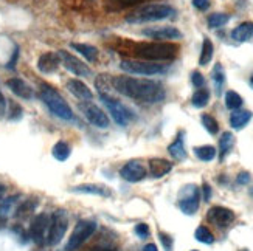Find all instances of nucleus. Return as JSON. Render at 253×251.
I'll return each instance as SVG.
<instances>
[{
    "label": "nucleus",
    "mask_w": 253,
    "mask_h": 251,
    "mask_svg": "<svg viewBox=\"0 0 253 251\" xmlns=\"http://www.w3.org/2000/svg\"><path fill=\"white\" fill-rule=\"evenodd\" d=\"M114 89L124 96L136 99L138 103L156 104L162 103L166 93L158 82L149 79H140L132 76H112Z\"/></svg>",
    "instance_id": "1"
},
{
    "label": "nucleus",
    "mask_w": 253,
    "mask_h": 251,
    "mask_svg": "<svg viewBox=\"0 0 253 251\" xmlns=\"http://www.w3.org/2000/svg\"><path fill=\"white\" fill-rule=\"evenodd\" d=\"M132 53L145 61H171L179 53V45L171 42H140Z\"/></svg>",
    "instance_id": "2"
},
{
    "label": "nucleus",
    "mask_w": 253,
    "mask_h": 251,
    "mask_svg": "<svg viewBox=\"0 0 253 251\" xmlns=\"http://www.w3.org/2000/svg\"><path fill=\"white\" fill-rule=\"evenodd\" d=\"M175 14V10L170 5L165 3H151L138 8L126 16V22L129 23H146V22H156L171 18Z\"/></svg>",
    "instance_id": "3"
},
{
    "label": "nucleus",
    "mask_w": 253,
    "mask_h": 251,
    "mask_svg": "<svg viewBox=\"0 0 253 251\" xmlns=\"http://www.w3.org/2000/svg\"><path fill=\"white\" fill-rule=\"evenodd\" d=\"M40 99L50 108V112H52L55 116H58V118L65 120V121L73 120V112H72L70 106L67 104L65 99L59 95L53 87L44 84V86L40 87Z\"/></svg>",
    "instance_id": "4"
},
{
    "label": "nucleus",
    "mask_w": 253,
    "mask_h": 251,
    "mask_svg": "<svg viewBox=\"0 0 253 251\" xmlns=\"http://www.w3.org/2000/svg\"><path fill=\"white\" fill-rule=\"evenodd\" d=\"M67 228H69V214H67L65 209H56L52 215V219H50L47 244L58 245L59 242L62 240Z\"/></svg>",
    "instance_id": "5"
},
{
    "label": "nucleus",
    "mask_w": 253,
    "mask_h": 251,
    "mask_svg": "<svg viewBox=\"0 0 253 251\" xmlns=\"http://www.w3.org/2000/svg\"><path fill=\"white\" fill-rule=\"evenodd\" d=\"M97 230V223L92 222V220H79L77 223V227H75L72 236L67 242V247H65V251H75L78 250L84 242H86L92 234L95 233Z\"/></svg>",
    "instance_id": "6"
},
{
    "label": "nucleus",
    "mask_w": 253,
    "mask_h": 251,
    "mask_svg": "<svg viewBox=\"0 0 253 251\" xmlns=\"http://www.w3.org/2000/svg\"><path fill=\"white\" fill-rule=\"evenodd\" d=\"M99 96H101V99H103L104 106L107 107V110L111 112V115H112V118L115 120V123L118 126H121V127H126V126H128V123L134 118V115L131 113L129 108L126 107V106H123L120 101H118V99L112 98L111 95L103 93V95H99Z\"/></svg>",
    "instance_id": "7"
},
{
    "label": "nucleus",
    "mask_w": 253,
    "mask_h": 251,
    "mask_svg": "<svg viewBox=\"0 0 253 251\" xmlns=\"http://www.w3.org/2000/svg\"><path fill=\"white\" fill-rule=\"evenodd\" d=\"M120 67L128 73L132 74H145V76H151V74H160L166 72V67L162 64H154L149 61H121Z\"/></svg>",
    "instance_id": "8"
},
{
    "label": "nucleus",
    "mask_w": 253,
    "mask_h": 251,
    "mask_svg": "<svg viewBox=\"0 0 253 251\" xmlns=\"http://www.w3.org/2000/svg\"><path fill=\"white\" fill-rule=\"evenodd\" d=\"M199 200H200L199 188L195 185H188L179 194V208L182 209V213L193 215L199 209Z\"/></svg>",
    "instance_id": "9"
},
{
    "label": "nucleus",
    "mask_w": 253,
    "mask_h": 251,
    "mask_svg": "<svg viewBox=\"0 0 253 251\" xmlns=\"http://www.w3.org/2000/svg\"><path fill=\"white\" fill-rule=\"evenodd\" d=\"M79 110L82 112V115L86 116V120L95 126L98 129H106L109 127V118L107 115L101 110L98 106H95L94 103L90 101H84L82 104H79Z\"/></svg>",
    "instance_id": "10"
},
{
    "label": "nucleus",
    "mask_w": 253,
    "mask_h": 251,
    "mask_svg": "<svg viewBox=\"0 0 253 251\" xmlns=\"http://www.w3.org/2000/svg\"><path fill=\"white\" fill-rule=\"evenodd\" d=\"M50 228V217L47 214H38L31 222L30 227V237L36 245H44L47 242Z\"/></svg>",
    "instance_id": "11"
},
{
    "label": "nucleus",
    "mask_w": 253,
    "mask_h": 251,
    "mask_svg": "<svg viewBox=\"0 0 253 251\" xmlns=\"http://www.w3.org/2000/svg\"><path fill=\"white\" fill-rule=\"evenodd\" d=\"M58 54H59V59H61V64H64L65 69L72 72L73 74H77V76H90L92 74L89 67L86 64H82V61H79L78 57H75L69 52L59 50Z\"/></svg>",
    "instance_id": "12"
},
{
    "label": "nucleus",
    "mask_w": 253,
    "mask_h": 251,
    "mask_svg": "<svg viewBox=\"0 0 253 251\" xmlns=\"http://www.w3.org/2000/svg\"><path fill=\"white\" fill-rule=\"evenodd\" d=\"M207 219L210 223L216 225L217 228H227L230 227L234 220V213L229 208L224 206H213L207 214Z\"/></svg>",
    "instance_id": "13"
},
{
    "label": "nucleus",
    "mask_w": 253,
    "mask_h": 251,
    "mask_svg": "<svg viewBox=\"0 0 253 251\" xmlns=\"http://www.w3.org/2000/svg\"><path fill=\"white\" fill-rule=\"evenodd\" d=\"M120 175H121V179L126 181L137 183V181H141L146 177V167L143 166L138 160H132V161H128L121 167Z\"/></svg>",
    "instance_id": "14"
},
{
    "label": "nucleus",
    "mask_w": 253,
    "mask_h": 251,
    "mask_svg": "<svg viewBox=\"0 0 253 251\" xmlns=\"http://www.w3.org/2000/svg\"><path fill=\"white\" fill-rule=\"evenodd\" d=\"M143 35L151 39H160V40H171V39H180L182 33L174 27H156V28H146L143 30Z\"/></svg>",
    "instance_id": "15"
},
{
    "label": "nucleus",
    "mask_w": 253,
    "mask_h": 251,
    "mask_svg": "<svg viewBox=\"0 0 253 251\" xmlns=\"http://www.w3.org/2000/svg\"><path fill=\"white\" fill-rule=\"evenodd\" d=\"M6 86L10 89L16 96H19L22 99H31L35 96V91L28 86L27 82L22 81L20 78H11L6 81Z\"/></svg>",
    "instance_id": "16"
},
{
    "label": "nucleus",
    "mask_w": 253,
    "mask_h": 251,
    "mask_svg": "<svg viewBox=\"0 0 253 251\" xmlns=\"http://www.w3.org/2000/svg\"><path fill=\"white\" fill-rule=\"evenodd\" d=\"M59 64H61V59H59L58 53H44L38 61V69L42 73L50 74L58 70Z\"/></svg>",
    "instance_id": "17"
},
{
    "label": "nucleus",
    "mask_w": 253,
    "mask_h": 251,
    "mask_svg": "<svg viewBox=\"0 0 253 251\" xmlns=\"http://www.w3.org/2000/svg\"><path fill=\"white\" fill-rule=\"evenodd\" d=\"M67 89L70 90L72 95H75L78 99H81V101H90V99H94L92 90L79 79H70L67 82Z\"/></svg>",
    "instance_id": "18"
},
{
    "label": "nucleus",
    "mask_w": 253,
    "mask_h": 251,
    "mask_svg": "<svg viewBox=\"0 0 253 251\" xmlns=\"http://www.w3.org/2000/svg\"><path fill=\"white\" fill-rule=\"evenodd\" d=\"M171 169H173V163L163 160V158H153V160H149V172L154 179H162Z\"/></svg>",
    "instance_id": "19"
},
{
    "label": "nucleus",
    "mask_w": 253,
    "mask_h": 251,
    "mask_svg": "<svg viewBox=\"0 0 253 251\" xmlns=\"http://www.w3.org/2000/svg\"><path fill=\"white\" fill-rule=\"evenodd\" d=\"M72 192L77 194H90V196H99V197H109L111 191L101 185H79L72 188Z\"/></svg>",
    "instance_id": "20"
},
{
    "label": "nucleus",
    "mask_w": 253,
    "mask_h": 251,
    "mask_svg": "<svg viewBox=\"0 0 253 251\" xmlns=\"http://www.w3.org/2000/svg\"><path fill=\"white\" fill-rule=\"evenodd\" d=\"M252 36H253V23L252 22H244L232 31V37L236 42H246Z\"/></svg>",
    "instance_id": "21"
},
{
    "label": "nucleus",
    "mask_w": 253,
    "mask_h": 251,
    "mask_svg": "<svg viewBox=\"0 0 253 251\" xmlns=\"http://www.w3.org/2000/svg\"><path fill=\"white\" fill-rule=\"evenodd\" d=\"M168 152H170V155L174 160H185V158H187V150H185V144H183V132H180L174 143L170 144Z\"/></svg>",
    "instance_id": "22"
},
{
    "label": "nucleus",
    "mask_w": 253,
    "mask_h": 251,
    "mask_svg": "<svg viewBox=\"0 0 253 251\" xmlns=\"http://www.w3.org/2000/svg\"><path fill=\"white\" fill-rule=\"evenodd\" d=\"M252 120V112L250 110H234L230 115V126L233 129L239 130Z\"/></svg>",
    "instance_id": "23"
},
{
    "label": "nucleus",
    "mask_w": 253,
    "mask_h": 251,
    "mask_svg": "<svg viewBox=\"0 0 253 251\" xmlns=\"http://www.w3.org/2000/svg\"><path fill=\"white\" fill-rule=\"evenodd\" d=\"M212 79L214 84V90H216V95L219 96L222 93V87H224V82H225V72H224V67L221 64H216L213 73H212Z\"/></svg>",
    "instance_id": "24"
},
{
    "label": "nucleus",
    "mask_w": 253,
    "mask_h": 251,
    "mask_svg": "<svg viewBox=\"0 0 253 251\" xmlns=\"http://www.w3.org/2000/svg\"><path fill=\"white\" fill-rule=\"evenodd\" d=\"M72 47L77 50L78 53H81L89 62H94L97 61V57H98V50L94 47V45H89V44H72Z\"/></svg>",
    "instance_id": "25"
},
{
    "label": "nucleus",
    "mask_w": 253,
    "mask_h": 251,
    "mask_svg": "<svg viewBox=\"0 0 253 251\" xmlns=\"http://www.w3.org/2000/svg\"><path fill=\"white\" fill-rule=\"evenodd\" d=\"M70 146L65 143V141H58V143L53 146V150H52V154L53 157L56 158L58 161H65L67 158L70 157Z\"/></svg>",
    "instance_id": "26"
},
{
    "label": "nucleus",
    "mask_w": 253,
    "mask_h": 251,
    "mask_svg": "<svg viewBox=\"0 0 253 251\" xmlns=\"http://www.w3.org/2000/svg\"><path fill=\"white\" fill-rule=\"evenodd\" d=\"M234 144V137L232 132H224L221 140H219V150H221V158H224L227 154L230 152Z\"/></svg>",
    "instance_id": "27"
},
{
    "label": "nucleus",
    "mask_w": 253,
    "mask_h": 251,
    "mask_svg": "<svg viewBox=\"0 0 253 251\" xmlns=\"http://www.w3.org/2000/svg\"><path fill=\"white\" fill-rule=\"evenodd\" d=\"M208 101H210V91H208V89H197V91L195 95H193V98H191V103H193V106L195 107H197V108H202V107H205L207 104H208Z\"/></svg>",
    "instance_id": "28"
},
{
    "label": "nucleus",
    "mask_w": 253,
    "mask_h": 251,
    "mask_svg": "<svg viewBox=\"0 0 253 251\" xmlns=\"http://www.w3.org/2000/svg\"><path fill=\"white\" fill-rule=\"evenodd\" d=\"M213 44L210 39H204V44H202V52H200V59H199V64L200 65H207L210 61H212L213 57Z\"/></svg>",
    "instance_id": "29"
},
{
    "label": "nucleus",
    "mask_w": 253,
    "mask_h": 251,
    "mask_svg": "<svg viewBox=\"0 0 253 251\" xmlns=\"http://www.w3.org/2000/svg\"><path fill=\"white\" fill-rule=\"evenodd\" d=\"M195 154L202 161H212L216 157V149L213 146H200L195 149Z\"/></svg>",
    "instance_id": "30"
},
{
    "label": "nucleus",
    "mask_w": 253,
    "mask_h": 251,
    "mask_svg": "<svg viewBox=\"0 0 253 251\" xmlns=\"http://www.w3.org/2000/svg\"><path fill=\"white\" fill-rule=\"evenodd\" d=\"M225 106H227V108H230V110H238V108L242 106L241 95H238L233 90L227 91L225 93Z\"/></svg>",
    "instance_id": "31"
},
{
    "label": "nucleus",
    "mask_w": 253,
    "mask_h": 251,
    "mask_svg": "<svg viewBox=\"0 0 253 251\" xmlns=\"http://www.w3.org/2000/svg\"><path fill=\"white\" fill-rule=\"evenodd\" d=\"M230 20V16L225 13H214L208 18V27L210 28H221Z\"/></svg>",
    "instance_id": "32"
},
{
    "label": "nucleus",
    "mask_w": 253,
    "mask_h": 251,
    "mask_svg": "<svg viewBox=\"0 0 253 251\" xmlns=\"http://www.w3.org/2000/svg\"><path fill=\"white\" fill-rule=\"evenodd\" d=\"M195 237H196L199 242H202V244H207V245L213 244V242H214L213 233L210 231L207 227H199V228L196 230V233H195Z\"/></svg>",
    "instance_id": "33"
},
{
    "label": "nucleus",
    "mask_w": 253,
    "mask_h": 251,
    "mask_svg": "<svg viewBox=\"0 0 253 251\" xmlns=\"http://www.w3.org/2000/svg\"><path fill=\"white\" fill-rule=\"evenodd\" d=\"M202 124H204L207 132L212 133V135H216V133L219 132V124L212 115H202Z\"/></svg>",
    "instance_id": "34"
},
{
    "label": "nucleus",
    "mask_w": 253,
    "mask_h": 251,
    "mask_svg": "<svg viewBox=\"0 0 253 251\" xmlns=\"http://www.w3.org/2000/svg\"><path fill=\"white\" fill-rule=\"evenodd\" d=\"M141 0H109V3L111 5H114V8H126V6H132V5H137V3H140Z\"/></svg>",
    "instance_id": "35"
},
{
    "label": "nucleus",
    "mask_w": 253,
    "mask_h": 251,
    "mask_svg": "<svg viewBox=\"0 0 253 251\" xmlns=\"http://www.w3.org/2000/svg\"><path fill=\"white\" fill-rule=\"evenodd\" d=\"M136 234L138 237H141V239H146V237H149V227L146 223H138V225H136Z\"/></svg>",
    "instance_id": "36"
},
{
    "label": "nucleus",
    "mask_w": 253,
    "mask_h": 251,
    "mask_svg": "<svg viewBox=\"0 0 253 251\" xmlns=\"http://www.w3.org/2000/svg\"><path fill=\"white\" fill-rule=\"evenodd\" d=\"M191 81L195 84V87H197V89H202L205 86V78L202 76V73H199V72H195L191 74Z\"/></svg>",
    "instance_id": "37"
},
{
    "label": "nucleus",
    "mask_w": 253,
    "mask_h": 251,
    "mask_svg": "<svg viewBox=\"0 0 253 251\" xmlns=\"http://www.w3.org/2000/svg\"><path fill=\"white\" fill-rule=\"evenodd\" d=\"M158 237H160V242H162V244L165 245V250L166 251H171V248H173V239L168 236V234H165V233H158Z\"/></svg>",
    "instance_id": "38"
},
{
    "label": "nucleus",
    "mask_w": 253,
    "mask_h": 251,
    "mask_svg": "<svg viewBox=\"0 0 253 251\" xmlns=\"http://www.w3.org/2000/svg\"><path fill=\"white\" fill-rule=\"evenodd\" d=\"M193 5L197 8L199 11H207L210 8V0H193Z\"/></svg>",
    "instance_id": "39"
},
{
    "label": "nucleus",
    "mask_w": 253,
    "mask_h": 251,
    "mask_svg": "<svg viewBox=\"0 0 253 251\" xmlns=\"http://www.w3.org/2000/svg\"><path fill=\"white\" fill-rule=\"evenodd\" d=\"M236 181L239 183V185H247L250 181V174L249 172H241L238 177H236Z\"/></svg>",
    "instance_id": "40"
},
{
    "label": "nucleus",
    "mask_w": 253,
    "mask_h": 251,
    "mask_svg": "<svg viewBox=\"0 0 253 251\" xmlns=\"http://www.w3.org/2000/svg\"><path fill=\"white\" fill-rule=\"evenodd\" d=\"M5 107H6V101H5V98L2 95V91H0V118H2L3 113H5Z\"/></svg>",
    "instance_id": "41"
},
{
    "label": "nucleus",
    "mask_w": 253,
    "mask_h": 251,
    "mask_svg": "<svg viewBox=\"0 0 253 251\" xmlns=\"http://www.w3.org/2000/svg\"><path fill=\"white\" fill-rule=\"evenodd\" d=\"M210 198H212V188H210L208 185H204V200L208 202Z\"/></svg>",
    "instance_id": "42"
},
{
    "label": "nucleus",
    "mask_w": 253,
    "mask_h": 251,
    "mask_svg": "<svg viewBox=\"0 0 253 251\" xmlns=\"http://www.w3.org/2000/svg\"><path fill=\"white\" fill-rule=\"evenodd\" d=\"M18 53H19V52H18V48H16V50H14V54H13V59H11L10 65H8L10 69H14V62L18 61Z\"/></svg>",
    "instance_id": "43"
},
{
    "label": "nucleus",
    "mask_w": 253,
    "mask_h": 251,
    "mask_svg": "<svg viewBox=\"0 0 253 251\" xmlns=\"http://www.w3.org/2000/svg\"><path fill=\"white\" fill-rule=\"evenodd\" d=\"M143 251H158V250L154 244H149V245H146L145 248H143Z\"/></svg>",
    "instance_id": "44"
},
{
    "label": "nucleus",
    "mask_w": 253,
    "mask_h": 251,
    "mask_svg": "<svg viewBox=\"0 0 253 251\" xmlns=\"http://www.w3.org/2000/svg\"><path fill=\"white\" fill-rule=\"evenodd\" d=\"M90 251H115V250H114V248H107V247H106V248H101V247H97V248H92Z\"/></svg>",
    "instance_id": "45"
},
{
    "label": "nucleus",
    "mask_w": 253,
    "mask_h": 251,
    "mask_svg": "<svg viewBox=\"0 0 253 251\" xmlns=\"http://www.w3.org/2000/svg\"><path fill=\"white\" fill-rule=\"evenodd\" d=\"M3 192H5V186H3V185H0V198H2Z\"/></svg>",
    "instance_id": "46"
},
{
    "label": "nucleus",
    "mask_w": 253,
    "mask_h": 251,
    "mask_svg": "<svg viewBox=\"0 0 253 251\" xmlns=\"http://www.w3.org/2000/svg\"><path fill=\"white\" fill-rule=\"evenodd\" d=\"M3 225H5V219H3V217H0V228H2Z\"/></svg>",
    "instance_id": "47"
},
{
    "label": "nucleus",
    "mask_w": 253,
    "mask_h": 251,
    "mask_svg": "<svg viewBox=\"0 0 253 251\" xmlns=\"http://www.w3.org/2000/svg\"><path fill=\"white\" fill-rule=\"evenodd\" d=\"M250 86H252V89H253V76L250 78Z\"/></svg>",
    "instance_id": "48"
},
{
    "label": "nucleus",
    "mask_w": 253,
    "mask_h": 251,
    "mask_svg": "<svg viewBox=\"0 0 253 251\" xmlns=\"http://www.w3.org/2000/svg\"><path fill=\"white\" fill-rule=\"evenodd\" d=\"M250 196H252V197H253V188H252V189H250Z\"/></svg>",
    "instance_id": "49"
},
{
    "label": "nucleus",
    "mask_w": 253,
    "mask_h": 251,
    "mask_svg": "<svg viewBox=\"0 0 253 251\" xmlns=\"http://www.w3.org/2000/svg\"><path fill=\"white\" fill-rule=\"evenodd\" d=\"M193 251H196V250H193Z\"/></svg>",
    "instance_id": "50"
}]
</instances>
